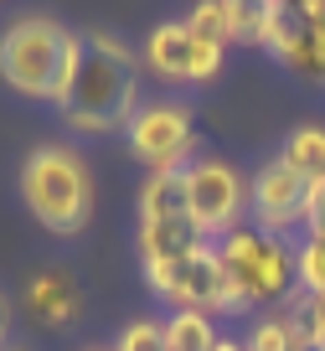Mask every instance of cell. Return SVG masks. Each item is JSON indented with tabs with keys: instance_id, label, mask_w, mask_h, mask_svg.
Wrapping results in <instances>:
<instances>
[{
	"instance_id": "obj_1",
	"label": "cell",
	"mask_w": 325,
	"mask_h": 351,
	"mask_svg": "<svg viewBox=\"0 0 325 351\" xmlns=\"http://www.w3.org/2000/svg\"><path fill=\"white\" fill-rule=\"evenodd\" d=\"M88 52L83 67L73 77V93L57 104L62 124L73 134H114L130 130V119L140 114V52L130 42H119L114 32H83Z\"/></svg>"
},
{
	"instance_id": "obj_2",
	"label": "cell",
	"mask_w": 325,
	"mask_h": 351,
	"mask_svg": "<svg viewBox=\"0 0 325 351\" xmlns=\"http://www.w3.org/2000/svg\"><path fill=\"white\" fill-rule=\"evenodd\" d=\"M88 36L47 11H21L0 32V83L32 104H62L83 67Z\"/></svg>"
},
{
	"instance_id": "obj_3",
	"label": "cell",
	"mask_w": 325,
	"mask_h": 351,
	"mask_svg": "<svg viewBox=\"0 0 325 351\" xmlns=\"http://www.w3.org/2000/svg\"><path fill=\"white\" fill-rule=\"evenodd\" d=\"M21 202L52 238H77L93 217V171L73 145H32L21 160Z\"/></svg>"
},
{
	"instance_id": "obj_4",
	"label": "cell",
	"mask_w": 325,
	"mask_h": 351,
	"mask_svg": "<svg viewBox=\"0 0 325 351\" xmlns=\"http://www.w3.org/2000/svg\"><path fill=\"white\" fill-rule=\"evenodd\" d=\"M145 285L160 300H171L176 310H206V315H243V310H253L243 300L232 269L222 263L217 243H202L181 263H145Z\"/></svg>"
},
{
	"instance_id": "obj_5",
	"label": "cell",
	"mask_w": 325,
	"mask_h": 351,
	"mask_svg": "<svg viewBox=\"0 0 325 351\" xmlns=\"http://www.w3.org/2000/svg\"><path fill=\"white\" fill-rule=\"evenodd\" d=\"M217 253L232 269L248 305H284L300 289L289 238H274V232H258V228H232L228 238H217Z\"/></svg>"
},
{
	"instance_id": "obj_6",
	"label": "cell",
	"mask_w": 325,
	"mask_h": 351,
	"mask_svg": "<svg viewBox=\"0 0 325 351\" xmlns=\"http://www.w3.org/2000/svg\"><path fill=\"white\" fill-rule=\"evenodd\" d=\"M181 186H186V212H191L196 232L206 243H217V238H228L232 228H243V217H248V176L232 160L196 155L181 171Z\"/></svg>"
},
{
	"instance_id": "obj_7",
	"label": "cell",
	"mask_w": 325,
	"mask_h": 351,
	"mask_svg": "<svg viewBox=\"0 0 325 351\" xmlns=\"http://www.w3.org/2000/svg\"><path fill=\"white\" fill-rule=\"evenodd\" d=\"M124 140H130V155L145 165V176L155 171H186V165L196 160V119L186 104L176 99H145L140 114L130 119V130H124Z\"/></svg>"
},
{
	"instance_id": "obj_8",
	"label": "cell",
	"mask_w": 325,
	"mask_h": 351,
	"mask_svg": "<svg viewBox=\"0 0 325 351\" xmlns=\"http://www.w3.org/2000/svg\"><path fill=\"white\" fill-rule=\"evenodd\" d=\"M222 57H228V47L196 36L191 26H186V16L181 21H160L140 47L145 73L165 77V83H212V77L222 73Z\"/></svg>"
},
{
	"instance_id": "obj_9",
	"label": "cell",
	"mask_w": 325,
	"mask_h": 351,
	"mask_svg": "<svg viewBox=\"0 0 325 351\" xmlns=\"http://www.w3.org/2000/svg\"><path fill=\"white\" fill-rule=\"evenodd\" d=\"M304 212H310V181L300 171H289L279 155L248 176V217L258 232L284 238L289 228H304Z\"/></svg>"
},
{
	"instance_id": "obj_10",
	"label": "cell",
	"mask_w": 325,
	"mask_h": 351,
	"mask_svg": "<svg viewBox=\"0 0 325 351\" xmlns=\"http://www.w3.org/2000/svg\"><path fill=\"white\" fill-rule=\"evenodd\" d=\"M21 305L32 310V320H42V326H73L77 315H83V295H77L73 274H62V269H42V274L26 279L21 289Z\"/></svg>"
},
{
	"instance_id": "obj_11",
	"label": "cell",
	"mask_w": 325,
	"mask_h": 351,
	"mask_svg": "<svg viewBox=\"0 0 325 351\" xmlns=\"http://www.w3.org/2000/svg\"><path fill=\"white\" fill-rule=\"evenodd\" d=\"M279 160L289 171H300L304 181H325V124H294L279 145Z\"/></svg>"
},
{
	"instance_id": "obj_12",
	"label": "cell",
	"mask_w": 325,
	"mask_h": 351,
	"mask_svg": "<svg viewBox=\"0 0 325 351\" xmlns=\"http://www.w3.org/2000/svg\"><path fill=\"white\" fill-rule=\"evenodd\" d=\"M171 217H191V212H186L181 171L145 176V186H140V222H171Z\"/></svg>"
},
{
	"instance_id": "obj_13",
	"label": "cell",
	"mask_w": 325,
	"mask_h": 351,
	"mask_svg": "<svg viewBox=\"0 0 325 351\" xmlns=\"http://www.w3.org/2000/svg\"><path fill=\"white\" fill-rule=\"evenodd\" d=\"M217 341H222V330L206 310H171L165 315V351H212Z\"/></svg>"
},
{
	"instance_id": "obj_14",
	"label": "cell",
	"mask_w": 325,
	"mask_h": 351,
	"mask_svg": "<svg viewBox=\"0 0 325 351\" xmlns=\"http://www.w3.org/2000/svg\"><path fill=\"white\" fill-rule=\"evenodd\" d=\"M294 274H300V289H304V295L325 300V238L304 232V238L294 243Z\"/></svg>"
},
{
	"instance_id": "obj_15",
	"label": "cell",
	"mask_w": 325,
	"mask_h": 351,
	"mask_svg": "<svg viewBox=\"0 0 325 351\" xmlns=\"http://www.w3.org/2000/svg\"><path fill=\"white\" fill-rule=\"evenodd\" d=\"M243 341H248V351H304L300 336L289 330V320H284V310L258 315V320H253V330H248Z\"/></svg>"
},
{
	"instance_id": "obj_16",
	"label": "cell",
	"mask_w": 325,
	"mask_h": 351,
	"mask_svg": "<svg viewBox=\"0 0 325 351\" xmlns=\"http://www.w3.org/2000/svg\"><path fill=\"white\" fill-rule=\"evenodd\" d=\"M186 26H191L196 36H206V42L232 47V21H228V5H222V0H196L191 11H186Z\"/></svg>"
},
{
	"instance_id": "obj_17",
	"label": "cell",
	"mask_w": 325,
	"mask_h": 351,
	"mask_svg": "<svg viewBox=\"0 0 325 351\" xmlns=\"http://www.w3.org/2000/svg\"><path fill=\"white\" fill-rule=\"evenodd\" d=\"M114 351H165V320H150V315L130 320L114 341Z\"/></svg>"
},
{
	"instance_id": "obj_18",
	"label": "cell",
	"mask_w": 325,
	"mask_h": 351,
	"mask_svg": "<svg viewBox=\"0 0 325 351\" xmlns=\"http://www.w3.org/2000/svg\"><path fill=\"white\" fill-rule=\"evenodd\" d=\"M304 232L325 238V181H310V212H304Z\"/></svg>"
},
{
	"instance_id": "obj_19",
	"label": "cell",
	"mask_w": 325,
	"mask_h": 351,
	"mask_svg": "<svg viewBox=\"0 0 325 351\" xmlns=\"http://www.w3.org/2000/svg\"><path fill=\"white\" fill-rule=\"evenodd\" d=\"M11 320H16V305H11V295L0 289V351L11 346Z\"/></svg>"
},
{
	"instance_id": "obj_20",
	"label": "cell",
	"mask_w": 325,
	"mask_h": 351,
	"mask_svg": "<svg viewBox=\"0 0 325 351\" xmlns=\"http://www.w3.org/2000/svg\"><path fill=\"white\" fill-rule=\"evenodd\" d=\"M315 351H325V300H315Z\"/></svg>"
},
{
	"instance_id": "obj_21",
	"label": "cell",
	"mask_w": 325,
	"mask_h": 351,
	"mask_svg": "<svg viewBox=\"0 0 325 351\" xmlns=\"http://www.w3.org/2000/svg\"><path fill=\"white\" fill-rule=\"evenodd\" d=\"M212 351H248V341H238V336H222Z\"/></svg>"
},
{
	"instance_id": "obj_22",
	"label": "cell",
	"mask_w": 325,
	"mask_h": 351,
	"mask_svg": "<svg viewBox=\"0 0 325 351\" xmlns=\"http://www.w3.org/2000/svg\"><path fill=\"white\" fill-rule=\"evenodd\" d=\"M248 5H253V11H263V16H274V11L284 5V0H248Z\"/></svg>"
},
{
	"instance_id": "obj_23",
	"label": "cell",
	"mask_w": 325,
	"mask_h": 351,
	"mask_svg": "<svg viewBox=\"0 0 325 351\" xmlns=\"http://www.w3.org/2000/svg\"><path fill=\"white\" fill-rule=\"evenodd\" d=\"M5 351H32V346H26V341H11V346H5Z\"/></svg>"
},
{
	"instance_id": "obj_24",
	"label": "cell",
	"mask_w": 325,
	"mask_h": 351,
	"mask_svg": "<svg viewBox=\"0 0 325 351\" xmlns=\"http://www.w3.org/2000/svg\"><path fill=\"white\" fill-rule=\"evenodd\" d=\"M83 351H114V346H83Z\"/></svg>"
}]
</instances>
